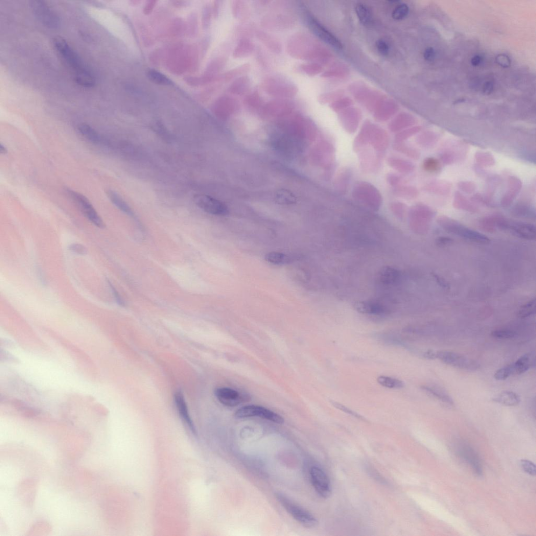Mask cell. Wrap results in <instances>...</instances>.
<instances>
[{
	"label": "cell",
	"instance_id": "obj_46",
	"mask_svg": "<svg viewBox=\"0 0 536 536\" xmlns=\"http://www.w3.org/2000/svg\"><path fill=\"white\" fill-rule=\"evenodd\" d=\"M491 336L498 339L507 340L515 337L516 333L510 330L500 329L492 331Z\"/></svg>",
	"mask_w": 536,
	"mask_h": 536
},
{
	"label": "cell",
	"instance_id": "obj_27",
	"mask_svg": "<svg viewBox=\"0 0 536 536\" xmlns=\"http://www.w3.org/2000/svg\"><path fill=\"white\" fill-rule=\"evenodd\" d=\"M496 403L507 406H514L518 405L520 402L519 395L512 391H505L500 393L493 399Z\"/></svg>",
	"mask_w": 536,
	"mask_h": 536
},
{
	"label": "cell",
	"instance_id": "obj_29",
	"mask_svg": "<svg viewBox=\"0 0 536 536\" xmlns=\"http://www.w3.org/2000/svg\"><path fill=\"white\" fill-rule=\"evenodd\" d=\"M245 107L252 111L261 109L263 107V99L257 90H253L246 96L244 100Z\"/></svg>",
	"mask_w": 536,
	"mask_h": 536
},
{
	"label": "cell",
	"instance_id": "obj_47",
	"mask_svg": "<svg viewBox=\"0 0 536 536\" xmlns=\"http://www.w3.org/2000/svg\"><path fill=\"white\" fill-rule=\"evenodd\" d=\"M418 131V128H413L400 132L396 136V141H397V142H403L404 140L410 137Z\"/></svg>",
	"mask_w": 536,
	"mask_h": 536
},
{
	"label": "cell",
	"instance_id": "obj_32",
	"mask_svg": "<svg viewBox=\"0 0 536 536\" xmlns=\"http://www.w3.org/2000/svg\"><path fill=\"white\" fill-rule=\"evenodd\" d=\"M387 163L392 168L402 173H408L414 170V165L408 161L397 157H390Z\"/></svg>",
	"mask_w": 536,
	"mask_h": 536
},
{
	"label": "cell",
	"instance_id": "obj_48",
	"mask_svg": "<svg viewBox=\"0 0 536 536\" xmlns=\"http://www.w3.org/2000/svg\"><path fill=\"white\" fill-rule=\"evenodd\" d=\"M331 404H332V405L334 407H335L336 408L338 409V410H341V411H343V412H344L345 413H347L349 415L353 416V417H354L355 418H357L359 419H361L362 420H365L363 417H362L361 415H360L358 413L354 412L353 411L351 410L350 409H349L347 407L345 406L342 405V404H340V403H338V402H335V401H331Z\"/></svg>",
	"mask_w": 536,
	"mask_h": 536
},
{
	"label": "cell",
	"instance_id": "obj_39",
	"mask_svg": "<svg viewBox=\"0 0 536 536\" xmlns=\"http://www.w3.org/2000/svg\"><path fill=\"white\" fill-rule=\"evenodd\" d=\"M377 382L381 385L389 389H401L404 386L402 381L384 376H379L377 378Z\"/></svg>",
	"mask_w": 536,
	"mask_h": 536
},
{
	"label": "cell",
	"instance_id": "obj_59",
	"mask_svg": "<svg viewBox=\"0 0 536 536\" xmlns=\"http://www.w3.org/2000/svg\"><path fill=\"white\" fill-rule=\"evenodd\" d=\"M494 88H495V85L492 81L486 82L482 88L483 93L485 95H489L493 91Z\"/></svg>",
	"mask_w": 536,
	"mask_h": 536
},
{
	"label": "cell",
	"instance_id": "obj_13",
	"mask_svg": "<svg viewBox=\"0 0 536 536\" xmlns=\"http://www.w3.org/2000/svg\"><path fill=\"white\" fill-rule=\"evenodd\" d=\"M215 393L217 399L222 404L230 407L237 406L250 399L248 394L228 387L218 388Z\"/></svg>",
	"mask_w": 536,
	"mask_h": 536
},
{
	"label": "cell",
	"instance_id": "obj_8",
	"mask_svg": "<svg viewBox=\"0 0 536 536\" xmlns=\"http://www.w3.org/2000/svg\"><path fill=\"white\" fill-rule=\"evenodd\" d=\"M67 191L81 212L92 223L98 228L103 229L105 227L102 218L85 196L72 190H67Z\"/></svg>",
	"mask_w": 536,
	"mask_h": 536
},
{
	"label": "cell",
	"instance_id": "obj_55",
	"mask_svg": "<svg viewBox=\"0 0 536 536\" xmlns=\"http://www.w3.org/2000/svg\"><path fill=\"white\" fill-rule=\"evenodd\" d=\"M387 181L391 186L396 187L402 182V178L398 175L389 173L387 175Z\"/></svg>",
	"mask_w": 536,
	"mask_h": 536
},
{
	"label": "cell",
	"instance_id": "obj_14",
	"mask_svg": "<svg viewBox=\"0 0 536 536\" xmlns=\"http://www.w3.org/2000/svg\"><path fill=\"white\" fill-rule=\"evenodd\" d=\"M448 231L471 242L479 244H488L490 239L485 235L476 231L462 227L460 225L450 224L444 227Z\"/></svg>",
	"mask_w": 536,
	"mask_h": 536
},
{
	"label": "cell",
	"instance_id": "obj_40",
	"mask_svg": "<svg viewBox=\"0 0 536 536\" xmlns=\"http://www.w3.org/2000/svg\"><path fill=\"white\" fill-rule=\"evenodd\" d=\"M394 193L397 196L406 199H413L417 195V190L409 186H399L394 190Z\"/></svg>",
	"mask_w": 536,
	"mask_h": 536
},
{
	"label": "cell",
	"instance_id": "obj_4",
	"mask_svg": "<svg viewBox=\"0 0 536 536\" xmlns=\"http://www.w3.org/2000/svg\"><path fill=\"white\" fill-rule=\"evenodd\" d=\"M276 498L287 512L301 525L307 528H313L318 524L316 517L311 513L281 493H277Z\"/></svg>",
	"mask_w": 536,
	"mask_h": 536
},
{
	"label": "cell",
	"instance_id": "obj_52",
	"mask_svg": "<svg viewBox=\"0 0 536 536\" xmlns=\"http://www.w3.org/2000/svg\"><path fill=\"white\" fill-rule=\"evenodd\" d=\"M498 64L503 68H508L511 66V60L509 56L505 54H499L496 58Z\"/></svg>",
	"mask_w": 536,
	"mask_h": 536
},
{
	"label": "cell",
	"instance_id": "obj_22",
	"mask_svg": "<svg viewBox=\"0 0 536 536\" xmlns=\"http://www.w3.org/2000/svg\"><path fill=\"white\" fill-rule=\"evenodd\" d=\"M374 128L375 127L368 123L364 125L355 140L354 149L355 152L362 151L364 147L370 143Z\"/></svg>",
	"mask_w": 536,
	"mask_h": 536
},
{
	"label": "cell",
	"instance_id": "obj_30",
	"mask_svg": "<svg viewBox=\"0 0 536 536\" xmlns=\"http://www.w3.org/2000/svg\"><path fill=\"white\" fill-rule=\"evenodd\" d=\"M77 131L81 135L92 143L98 144L101 143L100 134L93 128L86 124H80L77 127Z\"/></svg>",
	"mask_w": 536,
	"mask_h": 536
},
{
	"label": "cell",
	"instance_id": "obj_58",
	"mask_svg": "<svg viewBox=\"0 0 536 536\" xmlns=\"http://www.w3.org/2000/svg\"><path fill=\"white\" fill-rule=\"evenodd\" d=\"M453 240L449 237H441L437 239L436 243L440 247H445L453 243Z\"/></svg>",
	"mask_w": 536,
	"mask_h": 536
},
{
	"label": "cell",
	"instance_id": "obj_37",
	"mask_svg": "<svg viewBox=\"0 0 536 536\" xmlns=\"http://www.w3.org/2000/svg\"><path fill=\"white\" fill-rule=\"evenodd\" d=\"M275 199L281 205H291L297 202V199L293 194L286 190H279L275 195Z\"/></svg>",
	"mask_w": 536,
	"mask_h": 536
},
{
	"label": "cell",
	"instance_id": "obj_54",
	"mask_svg": "<svg viewBox=\"0 0 536 536\" xmlns=\"http://www.w3.org/2000/svg\"><path fill=\"white\" fill-rule=\"evenodd\" d=\"M391 209L397 215H402L406 209V206L403 203L397 202L391 204Z\"/></svg>",
	"mask_w": 536,
	"mask_h": 536
},
{
	"label": "cell",
	"instance_id": "obj_45",
	"mask_svg": "<svg viewBox=\"0 0 536 536\" xmlns=\"http://www.w3.org/2000/svg\"><path fill=\"white\" fill-rule=\"evenodd\" d=\"M513 375L514 371L512 364L497 370L495 374V378L497 380H505Z\"/></svg>",
	"mask_w": 536,
	"mask_h": 536
},
{
	"label": "cell",
	"instance_id": "obj_51",
	"mask_svg": "<svg viewBox=\"0 0 536 536\" xmlns=\"http://www.w3.org/2000/svg\"><path fill=\"white\" fill-rule=\"evenodd\" d=\"M377 50L380 54L383 56H387L389 53L390 48L385 41L380 39L376 42Z\"/></svg>",
	"mask_w": 536,
	"mask_h": 536
},
{
	"label": "cell",
	"instance_id": "obj_5",
	"mask_svg": "<svg viewBox=\"0 0 536 536\" xmlns=\"http://www.w3.org/2000/svg\"><path fill=\"white\" fill-rule=\"evenodd\" d=\"M297 19L290 13L273 12L265 16L261 20V25L273 31H283L292 29Z\"/></svg>",
	"mask_w": 536,
	"mask_h": 536
},
{
	"label": "cell",
	"instance_id": "obj_15",
	"mask_svg": "<svg viewBox=\"0 0 536 536\" xmlns=\"http://www.w3.org/2000/svg\"><path fill=\"white\" fill-rule=\"evenodd\" d=\"M309 26L317 37L326 43L336 48L341 49L343 45L334 35L328 31L320 23L313 18L309 20Z\"/></svg>",
	"mask_w": 536,
	"mask_h": 536
},
{
	"label": "cell",
	"instance_id": "obj_42",
	"mask_svg": "<svg viewBox=\"0 0 536 536\" xmlns=\"http://www.w3.org/2000/svg\"><path fill=\"white\" fill-rule=\"evenodd\" d=\"M393 148L395 150L405 154L408 157L413 158H416L418 157V153L410 147L404 144L403 142H397L396 141V143L393 144Z\"/></svg>",
	"mask_w": 536,
	"mask_h": 536
},
{
	"label": "cell",
	"instance_id": "obj_38",
	"mask_svg": "<svg viewBox=\"0 0 536 536\" xmlns=\"http://www.w3.org/2000/svg\"><path fill=\"white\" fill-rule=\"evenodd\" d=\"M361 157V165L363 170L366 172L375 171L378 166V161L374 158L372 153L366 152Z\"/></svg>",
	"mask_w": 536,
	"mask_h": 536
},
{
	"label": "cell",
	"instance_id": "obj_23",
	"mask_svg": "<svg viewBox=\"0 0 536 536\" xmlns=\"http://www.w3.org/2000/svg\"><path fill=\"white\" fill-rule=\"evenodd\" d=\"M535 357L532 354H526L520 357L513 364L514 375H521L530 369L535 364Z\"/></svg>",
	"mask_w": 536,
	"mask_h": 536
},
{
	"label": "cell",
	"instance_id": "obj_57",
	"mask_svg": "<svg viewBox=\"0 0 536 536\" xmlns=\"http://www.w3.org/2000/svg\"><path fill=\"white\" fill-rule=\"evenodd\" d=\"M108 284H109V285L110 287V288L111 289L113 294L114 295V297L115 298V299L117 304L119 306H125L124 302L123 301V300L122 298H121V296H120L118 292L116 290V288L114 286L112 285V284L110 283V281H108Z\"/></svg>",
	"mask_w": 536,
	"mask_h": 536
},
{
	"label": "cell",
	"instance_id": "obj_49",
	"mask_svg": "<svg viewBox=\"0 0 536 536\" xmlns=\"http://www.w3.org/2000/svg\"><path fill=\"white\" fill-rule=\"evenodd\" d=\"M297 69L299 72L303 74L305 73L309 76L314 74L318 70L315 65L307 64V63H302V64L298 66Z\"/></svg>",
	"mask_w": 536,
	"mask_h": 536
},
{
	"label": "cell",
	"instance_id": "obj_41",
	"mask_svg": "<svg viewBox=\"0 0 536 536\" xmlns=\"http://www.w3.org/2000/svg\"><path fill=\"white\" fill-rule=\"evenodd\" d=\"M147 76L152 81L161 85H170L172 83L167 77L154 70H150Z\"/></svg>",
	"mask_w": 536,
	"mask_h": 536
},
{
	"label": "cell",
	"instance_id": "obj_12",
	"mask_svg": "<svg viewBox=\"0 0 536 536\" xmlns=\"http://www.w3.org/2000/svg\"><path fill=\"white\" fill-rule=\"evenodd\" d=\"M309 475L316 492L323 498L329 497L331 493V485L325 472L320 467L314 466L310 469Z\"/></svg>",
	"mask_w": 536,
	"mask_h": 536
},
{
	"label": "cell",
	"instance_id": "obj_60",
	"mask_svg": "<svg viewBox=\"0 0 536 536\" xmlns=\"http://www.w3.org/2000/svg\"><path fill=\"white\" fill-rule=\"evenodd\" d=\"M482 61V58L481 56L475 55L472 58L471 63L472 66L477 67L481 64Z\"/></svg>",
	"mask_w": 536,
	"mask_h": 536
},
{
	"label": "cell",
	"instance_id": "obj_33",
	"mask_svg": "<svg viewBox=\"0 0 536 536\" xmlns=\"http://www.w3.org/2000/svg\"><path fill=\"white\" fill-rule=\"evenodd\" d=\"M351 175L352 172L350 169L345 168L340 172L335 180L337 191L342 194L346 191Z\"/></svg>",
	"mask_w": 536,
	"mask_h": 536
},
{
	"label": "cell",
	"instance_id": "obj_25",
	"mask_svg": "<svg viewBox=\"0 0 536 536\" xmlns=\"http://www.w3.org/2000/svg\"><path fill=\"white\" fill-rule=\"evenodd\" d=\"M357 308L360 312L371 315H383L387 313L386 307L376 302H366L358 305Z\"/></svg>",
	"mask_w": 536,
	"mask_h": 536
},
{
	"label": "cell",
	"instance_id": "obj_34",
	"mask_svg": "<svg viewBox=\"0 0 536 536\" xmlns=\"http://www.w3.org/2000/svg\"><path fill=\"white\" fill-rule=\"evenodd\" d=\"M250 70V66L249 63L240 65L234 68L229 72L224 74L223 79L225 81H229L231 80H235L238 77L245 75Z\"/></svg>",
	"mask_w": 536,
	"mask_h": 536
},
{
	"label": "cell",
	"instance_id": "obj_28",
	"mask_svg": "<svg viewBox=\"0 0 536 536\" xmlns=\"http://www.w3.org/2000/svg\"><path fill=\"white\" fill-rule=\"evenodd\" d=\"M231 12L233 17L240 20L248 19L249 16V9L246 1L237 0L232 1Z\"/></svg>",
	"mask_w": 536,
	"mask_h": 536
},
{
	"label": "cell",
	"instance_id": "obj_16",
	"mask_svg": "<svg viewBox=\"0 0 536 536\" xmlns=\"http://www.w3.org/2000/svg\"><path fill=\"white\" fill-rule=\"evenodd\" d=\"M504 230H509L512 233L520 238L533 239L536 237V229L534 226L525 224H503L500 227Z\"/></svg>",
	"mask_w": 536,
	"mask_h": 536
},
{
	"label": "cell",
	"instance_id": "obj_53",
	"mask_svg": "<svg viewBox=\"0 0 536 536\" xmlns=\"http://www.w3.org/2000/svg\"><path fill=\"white\" fill-rule=\"evenodd\" d=\"M69 249L78 255H85L88 252L87 249L84 246L79 244H73L69 247Z\"/></svg>",
	"mask_w": 536,
	"mask_h": 536
},
{
	"label": "cell",
	"instance_id": "obj_7",
	"mask_svg": "<svg viewBox=\"0 0 536 536\" xmlns=\"http://www.w3.org/2000/svg\"><path fill=\"white\" fill-rule=\"evenodd\" d=\"M30 6L34 15L44 26L50 29H57L60 24L57 15L46 2L32 1Z\"/></svg>",
	"mask_w": 536,
	"mask_h": 536
},
{
	"label": "cell",
	"instance_id": "obj_2",
	"mask_svg": "<svg viewBox=\"0 0 536 536\" xmlns=\"http://www.w3.org/2000/svg\"><path fill=\"white\" fill-rule=\"evenodd\" d=\"M262 87L267 95L281 99H291L297 96L298 92L297 86L291 81L278 75L265 77Z\"/></svg>",
	"mask_w": 536,
	"mask_h": 536
},
{
	"label": "cell",
	"instance_id": "obj_10",
	"mask_svg": "<svg viewBox=\"0 0 536 536\" xmlns=\"http://www.w3.org/2000/svg\"><path fill=\"white\" fill-rule=\"evenodd\" d=\"M294 108V103L290 99L276 98L264 104L261 112L265 116L283 117L290 115Z\"/></svg>",
	"mask_w": 536,
	"mask_h": 536
},
{
	"label": "cell",
	"instance_id": "obj_21",
	"mask_svg": "<svg viewBox=\"0 0 536 536\" xmlns=\"http://www.w3.org/2000/svg\"><path fill=\"white\" fill-rule=\"evenodd\" d=\"M174 401L176 406H177L179 414L183 420L186 422L188 426L194 432V427L191 418L190 417L187 405L183 394L180 392L176 393L174 395Z\"/></svg>",
	"mask_w": 536,
	"mask_h": 536
},
{
	"label": "cell",
	"instance_id": "obj_1",
	"mask_svg": "<svg viewBox=\"0 0 536 536\" xmlns=\"http://www.w3.org/2000/svg\"><path fill=\"white\" fill-rule=\"evenodd\" d=\"M53 44L56 50L75 73V80L79 85L86 88L95 86V77L83 64L78 55L67 41L60 37L55 38Z\"/></svg>",
	"mask_w": 536,
	"mask_h": 536
},
{
	"label": "cell",
	"instance_id": "obj_43",
	"mask_svg": "<svg viewBox=\"0 0 536 536\" xmlns=\"http://www.w3.org/2000/svg\"><path fill=\"white\" fill-rule=\"evenodd\" d=\"M536 311L535 299L528 302L525 305L522 306L518 312V316L520 318H526L533 314Z\"/></svg>",
	"mask_w": 536,
	"mask_h": 536
},
{
	"label": "cell",
	"instance_id": "obj_3",
	"mask_svg": "<svg viewBox=\"0 0 536 536\" xmlns=\"http://www.w3.org/2000/svg\"><path fill=\"white\" fill-rule=\"evenodd\" d=\"M352 196L356 200L374 210H378L383 202V197L379 190L366 182L357 183L352 191Z\"/></svg>",
	"mask_w": 536,
	"mask_h": 536
},
{
	"label": "cell",
	"instance_id": "obj_31",
	"mask_svg": "<svg viewBox=\"0 0 536 536\" xmlns=\"http://www.w3.org/2000/svg\"><path fill=\"white\" fill-rule=\"evenodd\" d=\"M421 389L426 393L430 395V396H432L435 398L438 399L442 402L443 403L451 405H453L454 404V402L452 398H451L447 393L439 389L438 387L433 386L424 385L421 387Z\"/></svg>",
	"mask_w": 536,
	"mask_h": 536
},
{
	"label": "cell",
	"instance_id": "obj_9",
	"mask_svg": "<svg viewBox=\"0 0 536 536\" xmlns=\"http://www.w3.org/2000/svg\"><path fill=\"white\" fill-rule=\"evenodd\" d=\"M235 417L237 419L257 417L279 424H283L285 421L280 415L265 407L256 405L245 406L239 409L236 412Z\"/></svg>",
	"mask_w": 536,
	"mask_h": 536
},
{
	"label": "cell",
	"instance_id": "obj_35",
	"mask_svg": "<svg viewBox=\"0 0 536 536\" xmlns=\"http://www.w3.org/2000/svg\"><path fill=\"white\" fill-rule=\"evenodd\" d=\"M265 259L268 263L275 265H284L290 262V258L286 254L279 252H271L266 254Z\"/></svg>",
	"mask_w": 536,
	"mask_h": 536
},
{
	"label": "cell",
	"instance_id": "obj_6",
	"mask_svg": "<svg viewBox=\"0 0 536 536\" xmlns=\"http://www.w3.org/2000/svg\"><path fill=\"white\" fill-rule=\"evenodd\" d=\"M436 359L454 367L469 371H476L480 365L475 360L448 351H436Z\"/></svg>",
	"mask_w": 536,
	"mask_h": 536
},
{
	"label": "cell",
	"instance_id": "obj_24",
	"mask_svg": "<svg viewBox=\"0 0 536 536\" xmlns=\"http://www.w3.org/2000/svg\"><path fill=\"white\" fill-rule=\"evenodd\" d=\"M400 273L394 268H384L379 274V280L381 284L385 286L397 284L400 281Z\"/></svg>",
	"mask_w": 536,
	"mask_h": 536
},
{
	"label": "cell",
	"instance_id": "obj_61",
	"mask_svg": "<svg viewBox=\"0 0 536 536\" xmlns=\"http://www.w3.org/2000/svg\"><path fill=\"white\" fill-rule=\"evenodd\" d=\"M0 153L2 154H5L8 153L6 148L5 146H3L2 144L0 145Z\"/></svg>",
	"mask_w": 536,
	"mask_h": 536
},
{
	"label": "cell",
	"instance_id": "obj_26",
	"mask_svg": "<svg viewBox=\"0 0 536 536\" xmlns=\"http://www.w3.org/2000/svg\"><path fill=\"white\" fill-rule=\"evenodd\" d=\"M107 195L113 204L123 212L133 218L135 217V214L129 204L117 193L113 190H109L107 191Z\"/></svg>",
	"mask_w": 536,
	"mask_h": 536
},
{
	"label": "cell",
	"instance_id": "obj_19",
	"mask_svg": "<svg viewBox=\"0 0 536 536\" xmlns=\"http://www.w3.org/2000/svg\"><path fill=\"white\" fill-rule=\"evenodd\" d=\"M255 50V46L250 39L243 37L239 40L232 52V56L235 59H243L249 57Z\"/></svg>",
	"mask_w": 536,
	"mask_h": 536
},
{
	"label": "cell",
	"instance_id": "obj_44",
	"mask_svg": "<svg viewBox=\"0 0 536 536\" xmlns=\"http://www.w3.org/2000/svg\"><path fill=\"white\" fill-rule=\"evenodd\" d=\"M409 8L404 3L399 4L393 10L392 16L396 20H400L405 19L408 15Z\"/></svg>",
	"mask_w": 536,
	"mask_h": 536
},
{
	"label": "cell",
	"instance_id": "obj_18",
	"mask_svg": "<svg viewBox=\"0 0 536 536\" xmlns=\"http://www.w3.org/2000/svg\"><path fill=\"white\" fill-rule=\"evenodd\" d=\"M390 138L385 130L374 128L371 134L370 143L373 149L379 152L385 151L389 146Z\"/></svg>",
	"mask_w": 536,
	"mask_h": 536
},
{
	"label": "cell",
	"instance_id": "obj_36",
	"mask_svg": "<svg viewBox=\"0 0 536 536\" xmlns=\"http://www.w3.org/2000/svg\"><path fill=\"white\" fill-rule=\"evenodd\" d=\"M357 17L363 24H369L372 19V13L368 7L363 3L357 4L355 8Z\"/></svg>",
	"mask_w": 536,
	"mask_h": 536
},
{
	"label": "cell",
	"instance_id": "obj_17",
	"mask_svg": "<svg viewBox=\"0 0 536 536\" xmlns=\"http://www.w3.org/2000/svg\"><path fill=\"white\" fill-rule=\"evenodd\" d=\"M257 38L271 52L279 54L283 51L281 41L274 35L262 30H257Z\"/></svg>",
	"mask_w": 536,
	"mask_h": 536
},
{
	"label": "cell",
	"instance_id": "obj_20",
	"mask_svg": "<svg viewBox=\"0 0 536 536\" xmlns=\"http://www.w3.org/2000/svg\"><path fill=\"white\" fill-rule=\"evenodd\" d=\"M251 86L250 77L244 75L234 80L229 88L230 93L234 96H243L249 91Z\"/></svg>",
	"mask_w": 536,
	"mask_h": 536
},
{
	"label": "cell",
	"instance_id": "obj_11",
	"mask_svg": "<svg viewBox=\"0 0 536 536\" xmlns=\"http://www.w3.org/2000/svg\"><path fill=\"white\" fill-rule=\"evenodd\" d=\"M194 201L197 206L210 214L226 216L229 214V208L225 203L210 196L196 195Z\"/></svg>",
	"mask_w": 536,
	"mask_h": 536
},
{
	"label": "cell",
	"instance_id": "obj_56",
	"mask_svg": "<svg viewBox=\"0 0 536 536\" xmlns=\"http://www.w3.org/2000/svg\"><path fill=\"white\" fill-rule=\"evenodd\" d=\"M424 58L425 60L428 62H432L434 60L436 56V53L434 49L432 47L427 48L423 54Z\"/></svg>",
	"mask_w": 536,
	"mask_h": 536
},
{
	"label": "cell",
	"instance_id": "obj_50",
	"mask_svg": "<svg viewBox=\"0 0 536 536\" xmlns=\"http://www.w3.org/2000/svg\"><path fill=\"white\" fill-rule=\"evenodd\" d=\"M521 467L527 474L531 476L536 475V467L535 464L527 460H521L520 461Z\"/></svg>",
	"mask_w": 536,
	"mask_h": 536
}]
</instances>
